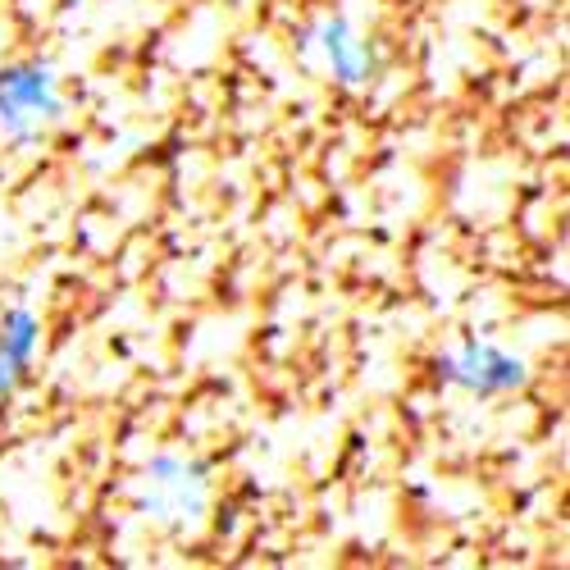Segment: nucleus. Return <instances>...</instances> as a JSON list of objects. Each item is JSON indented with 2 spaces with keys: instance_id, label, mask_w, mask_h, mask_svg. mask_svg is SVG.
<instances>
[{
  "instance_id": "obj_5",
  "label": "nucleus",
  "mask_w": 570,
  "mask_h": 570,
  "mask_svg": "<svg viewBox=\"0 0 570 570\" xmlns=\"http://www.w3.org/2000/svg\"><path fill=\"white\" fill-rule=\"evenodd\" d=\"M37 338H41V324L28 306L0 315V397H10L23 384V374L37 356Z\"/></svg>"
},
{
  "instance_id": "obj_1",
  "label": "nucleus",
  "mask_w": 570,
  "mask_h": 570,
  "mask_svg": "<svg viewBox=\"0 0 570 570\" xmlns=\"http://www.w3.org/2000/svg\"><path fill=\"white\" fill-rule=\"evenodd\" d=\"M60 119H65V97L51 65L23 60L0 69V128L14 141H32Z\"/></svg>"
},
{
  "instance_id": "obj_2",
  "label": "nucleus",
  "mask_w": 570,
  "mask_h": 570,
  "mask_svg": "<svg viewBox=\"0 0 570 570\" xmlns=\"http://www.w3.org/2000/svg\"><path fill=\"white\" fill-rule=\"evenodd\" d=\"M141 511L165 525H193L206 511V480L183 456H156L141 474Z\"/></svg>"
},
{
  "instance_id": "obj_3",
  "label": "nucleus",
  "mask_w": 570,
  "mask_h": 570,
  "mask_svg": "<svg viewBox=\"0 0 570 570\" xmlns=\"http://www.w3.org/2000/svg\"><path fill=\"white\" fill-rule=\"evenodd\" d=\"M439 379L452 389L480 393V397H498V393H515L530 379L525 361L493 347V343H465L461 352L439 361Z\"/></svg>"
},
{
  "instance_id": "obj_4",
  "label": "nucleus",
  "mask_w": 570,
  "mask_h": 570,
  "mask_svg": "<svg viewBox=\"0 0 570 570\" xmlns=\"http://www.w3.org/2000/svg\"><path fill=\"white\" fill-rule=\"evenodd\" d=\"M306 41L324 56L328 73H334L343 87H365V82L374 78V51H370V41H365L343 14L320 19Z\"/></svg>"
}]
</instances>
